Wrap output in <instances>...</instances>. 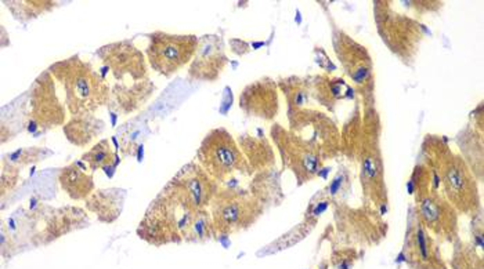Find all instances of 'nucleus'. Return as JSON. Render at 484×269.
<instances>
[{"label": "nucleus", "mask_w": 484, "mask_h": 269, "mask_svg": "<svg viewBox=\"0 0 484 269\" xmlns=\"http://www.w3.org/2000/svg\"><path fill=\"white\" fill-rule=\"evenodd\" d=\"M342 155L358 165L363 198L382 215L389 208L385 159L380 145L382 122L374 101L356 99L354 109L342 127Z\"/></svg>", "instance_id": "nucleus-1"}, {"label": "nucleus", "mask_w": 484, "mask_h": 269, "mask_svg": "<svg viewBox=\"0 0 484 269\" xmlns=\"http://www.w3.org/2000/svg\"><path fill=\"white\" fill-rule=\"evenodd\" d=\"M422 162L430 168L458 214L476 217L482 211L479 182L464 158L452 151L444 135L426 134L421 144Z\"/></svg>", "instance_id": "nucleus-2"}, {"label": "nucleus", "mask_w": 484, "mask_h": 269, "mask_svg": "<svg viewBox=\"0 0 484 269\" xmlns=\"http://www.w3.org/2000/svg\"><path fill=\"white\" fill-rule=\"evenodd\" d=\"M197 211L184 192L171 180L150 203L138 224V237L157 247L186 242Z\"/></svg>", "instance_id": "nucleus-3"}, {"label": "nucleus", "mask_w": 484, "mask_h": 269, "mask_svg": "<svg viewBox=\"0 0 484 269\" xmlns=\"http://www.w3.org/2000/svg\"><path fill=\"white\" fill-rule=\"evenodd\" d=\"M64 93V104L71 116L95 115L109 104L111 89L93 65L79 56L60 60L49 67Z\"/></svg>", "instance_id": "nucleus-4"}, {"label": "nucleus", "mask_w": 484, "mask_h": 269, "mask_svg": "<svg viewBox=\"0 0 484 269\" xmlns=\"http://www.w3.org/2000/svg\"><path fill=\"white\" fill-rule=\"evenodd\" d=\"M415 217L432 235L452 242L458 235L459 214L443 194L437 177L423 162L415 165L409 181Z\"/></svg>", "instance_id": "nucleus-5"}, {"label": "nucleus", "mask_w": 484, "mask_h": 269, "mask_svg": "<svg viewBox=\"0 0 484 269\" xmlns=\"http://www.w3.org/2000/svg\"><path fill=\"white\" fill-rule=\"evenodd\" d=\"M373 4L375 28L383 44L400 63L413 67L429 31L418 18L394 10L393 1L375 0Z\"/></svg>", "instance_id": "nucleus-6"}, {"label": "nucleus", "mask_w": 484, "mask_h": 269, "mask_svg": "<svg viewBox=\"0 0 484 269\" xmlns=\"http://www.w3.org/2000/svg\"><path fill=\"white\" fill-rule=\"evenodd\" d=\"M195 162L220 185L229 182L236 174L253 175L237 139L224 127L212 129L204 137Z\"/></svg>", "instance_id": "nucleus-7"}, {"label": "nucleus", "mask_w": 484, "mask_h": 269, "mask_svg": "<svg viewBox=\"0 0 484 269\" xmlns=\"http://www.w3.org/2000/svg\"><path fill=\"white\" fill-rule=\"evenodd\" d=\"M207 208L219 239L250 228L265 213L263 204L249 191L233 187H220Z\"/></svg>", "instance_id": "nucleus-8"}, {"label": "nucleus", "mask_w": 484, "mask_h": 269, "mask_svg": "<svg viewBox=\"0 0 484 269\" xmlns=\"http://www.w3.org/2000/svg\"><path fill=\"white\" fill-rule=\"evenodd\" d=\"M334 53L361 101L375 100V67L368 49L331 20Z\"/></svg>", "instance_id": "nucleus-9"}, {"label": "nucleus", "mask_w": 484, "mask_h": 269, "mask_svg": "<svg viewBox=\"0 0 484 269\" xmlns=\"http://www.w3.org/2000/svg\"><path fill=\"white\" fill-rule=\"evenodd\" d=\"M286 116L288 130L306 141L325 162L342 156V134L331 116L310 106L288 109Z\"/></svg>", "instance_id": "nucleus-10"}, {"label": "nucleus", "mask_w": 484, "mask_h": 269, "mask_svg": "<svg viewBox=\"0 0 484 269\" xmlns=\"http://www.w3.org/2000/svg\"><path fill=\"white\" fill-rule=\"evenodd\" d=\"M270 139L279 155L282 170H289L295 175L298 187L318 178L325 170L322 156L306 141L291 133L282 125H272Z\"/></svg>", "instance_id": "nucleus-11"}, {"label": "nucleus", "mask_w": 484, "mask_h": 269, "mask_svg": "<svg viewBox=\"0 0 484 269\" xmlns=\"http://www.w3.org/2000/svg\"><path fill=\"white\" fill-rule=\"evenodd\" d=\"M145 57L152 70L172 77L194 58L200 37L197 35H174L155 31L147 35Z\"/></svg>", "instance_id": "nucleus-12"}, {"label": "nucleus", "mask_w": 484, "mask_h": 269, "mask_svg": "<svg viewBox=\"0 0 484 269\" xmlns=\"http://www.w3.org/2000/svg\"><path fill=\"white\" fill-rule=\"evenodd\" d=\"M67 106L59 99L56 79L50 70H43L35 79L30 89L28 130L35 133H47L67 123Z\"/></svg>", "instance_id": "nucleus-13"}, {"label": "nucleus", "mask_w": 484, "mask_h": 269, "mask_svg": "<svg viewBox=\"0 0 484 269\" xmlns=\"http://www.w3.org/2000/svg\"><path fill=\"white\" fill-rule=\"evenodd\" d=\"M28 218L32 220L30 227L35 232L31 237L35 240V246L49 244L63 235L89 225L86 211L75 206L53 208L43 204L34 208L32 213L28 214Z\"/></svg>", "instance_id": "nucleus-14"}, {"label": "nucleus", "mask_w": 484, "mask_h": 269, "mask_svg": "<svg viewBox=\"0 0 484 269\" xmlns=\"http://www.w3.org/2000/svg\"><path fill=\"white\" fill-rule=\"evenodd\" d=\"M96 56L115 80L131 83L148 79V61L138 46L131 40H121L102 46Z\"/></svg>", "instance_id": "nucleus-15"}, {"label": "nucleus", "mask_w": 484, "mask_h": 269, "mask_svg": "<svg viewBox=\"0 0 484 269\" xmlns=\"http://www.w3.org/2000/svg\"><path fill=\"white\" fill-rule=\"evenodd\" d=\"M399 261H404L414 269H447L430 234L415 217L413 207L410 208L406 242Z\"/></svg>", "instance_id": "nucleus-16"}, {"label": "nucleus", "mask_w": 484, "mask_h": 269, "mask_svg": "<svg viewBox=\"0 0 484 269\" xmlns=\"http://www.w3.org/2000/svg\"><path fill=\"white\" fill-rule=\"evenodd\" d=\"M229 63L223 37L214 34L204 35L198 40L197 51L187 69L188 79L195 82H216Z\"/></svg>", "instance_id": "nucleus-17"}, {"label": "nucleus", "mask_w": 484, "mask_h": 269, "mask_svg": "<svg viewBox=\"0 0 484 269\" xmlns=\"http://www.w3.org/2000/svg\"><path fill=\"white\" fill-rule=\"evenodd\" d=\"M278 86L274 79L265 76L243 87L238 104L242 112L248 116L273 122L279 111Z\"/></svg>", "instance_id": "nucleus-18"}, {"label": "nucleus", "mask_w": 484, "mask_h": 269, "mask_svg": "<svg viewBox=\"0 0 484 269\" xmlns=\"http://www.w3.org/2000/svg\"><path fill=\"white\" fill-rule=\"evenodd\" d=\"M172 181L197 210L207 208L222 187L195 161L180 168L173 175Z\"/></svg>", "instance_id": "nucleus-19"}, {"label": "nucleus", "mask_w": 484, "mask_h": 269, "mask_svg": "<svg viewBox=\"0 0 484 269\" xmlns=\"http://www.w3.org/2000/svg\"><path fill=\"white\" fill-rule=\"evenodd\" d=\"M357 94L351 85L344 77L332 73H320L311 76V100L328 112H335L341 102L356 100Z\"/></svg>", "instance_id": "nucleus-20"}, {"label": "nucleus", "mask_w": 484, "mask_h": 269, "mask_svg": "<svg viewBox=\"0 0 484 269\" xmlns=\"http://www.w3.org/2000/svg\"><path fill=\"white\" fill-rule=\"evenodd\" d=\"M155 90L157 87L150 77L131 83H115L111 89L108 106L122 116L136 113L151 100Z\"/></svg>", "instance_id": "nucleus-21"}, {"label": "nucleus", "mask_w": 484, "mask_h": 269, "mask_svg": "<svg viewBox=\"0 0 484 269\" xmlns=\"http://www.w3.org/2000/svg\"><path fill=\"white\" fill-rule=\"evenodd\" d=\"M237 142L253 174L276 168V152L273 144L262 133V130H258V134H241L237 138Z\"/></svg>", "instance_id": "nucleus-22"}, {"label": "nucleus", "mask_w": 484, "mask_h": 269, "mask_svg": "<svg viewBox=\"0 0 484 269\" xmlns=\"http://www.w3.org/2000/svg\"><path fill=\"white\" fill-rule=\"evenodd\" d=\"M82 161L72 162L59 173V182L61 189L75 202H86V199L96 191L93 174Z\"/></svg>", "instance_id": "nucleus-23"}, {"label": "nucleus", "mask_w": 484, "mask_h": 269, "mask_svg": "<svg viewBox=\"0 0 484 269\" xmlns=\"http://www.w3.org/2000/svg\"><path fill=\"white\" fill-rule=\"evenodd\" d=\"M126 191L122 188L96 189L85 202L86 210L97 217L103 224L115 223L123 210Z\"/></svg>", "instance_id": "nucleus-24"}, {"label": "nucleus", "mask_w": 484, "mask_h": 269, "mask_svg": "<svg viewBox=\"0 0 484 269\" xmlns=\"http://www.w3.org/2000/svg\"><path fill=\"white\" fill-rule=\"evenodd\" d=\"M456 145L461 151V156L472 170L478 182L483 181V132L478 130L471 123L456 135Z\"/></svg>", "instance_id": "nucleus-25"}, {"label": "nucleus", "mask_w": 484, "mask_h": 269, "mask_svg": "<svg viewBox=\"0 0 484 269\" xmlns=\"http://www.w3.org/2000/svg\"><path fill=\"white\" fill-rule=\"evenodd\" d=\"M105 123L96 115L71 116L63 126V132L69 142L78 148L89 146L99 135L103 134Z\"/></svg>", "instance_id": "nucleus-26"}, {"label": "nucleus", "mask_w": 484, "mask_h": 269, "mask_svg": "<svg viewBox=\"0 0 484 269\" xmlns=\"http://www.w3.org/2000/svg\"><path fill=\"white\" fill-rule=\"evenodd\" d=\"M248 191L263 204L265 208L281 204L285 199L281 187V171L270 168L255 173Z\"/></svg>", "instance_id": "nucleus-27"}, {"label": "nucleus", "mask_w": 484, "mask_h": 269, "mask_svg": "<svg viewBox=\"0 0 484 269\" xmlns=\"http://www.w3.org/2000/svg\"><path fill=\"white\" fill-rule=\"evenodd\" d=\"M278 90L284 94L288 109L309 108L311 102V76H286L277 80Z\"/></svg>", "instance_id": "nucleus-28"}, {"label": "nucleus", "mask_w": 484, "mask_h": 269, "mask_svg": "<svg viewBox=\"0 0 484 269\" xmlns=\"http://www.w3.org/2000/svg\"><path fill=\"white\" fill-rule=\"evenodd\" d=\"M80 159L92 171L104 170L109 173V170L114 171L119 165V156L112 149L111 141L108 138H103L99 142H96L87 152L82 155Z\"/></svg>", "instance_id": "nucleus-29"}, {"label": "nucleus", "mask_w": 484, "mask_h": 269, "mask_svg": "<svg viewBox=\"0 0 484 269\" xmlns=\"http://www.w3.org/2000/svg\"><path fill=\"white\" fill-rule=\"evenodd\" d=\"M3 4H6L13 17L21 23H30L59 6V3L53 0H4Z\"/></svg>", "instance_id": "nucleus-30"}, {"label": "nucleus", "mask_w": 484, "mask_h": 269, "mask_svg": "<svg viewBox=\"0 0 484 269\" xmlns=\"http://www.w3.org/2000/svg\"><path fill=\"white\" fill-rule=\"evenodd\" d=\"M216 237V232H214V227H213V221H212V215L209 208H202L198 210L193 224L188 230V234L186 236V242L190 243H204L210 239Z\"/></svg>", "instance_id": "nucleus-31"}, {"label": "nucleus", "mask_w": 484, "mask_h": 269, "mask_svg": "<svg viewBox=\"0 0 484 269\" xmlns=\"http://www.w3.org/2000/svg\"><path fill=\"white\" fill-rule=\"evenodd\" d=\"M52 155H54V152L47 149V148L28 146V148L17 149V151H14V152L8 154L7 156H3V158L7 162H10L18 168H24V166H30V165L39 163L42 161H46Z\"/></svg>", "instance_id": "nucleus-32"}, {"label": "nucleus", "mask_w": 484, "mask_h": 269, "mask_svg": "<svg viewBox=\"0 0 484 269\" xmlns=\"http://www.w3.org/2000/svg\"><path fill=\"white\" fill-rule=\"evenodd\" d=\"M351 185V174L345 168H341L335 177L331 180V182L322 189L331 199L332 202H342L341 198L342 195L347 194Z\"/></svg>", "instance_id": "nucleus-33"}, {"label": "nucleus", "mask_w": 484, "mask_h": 269, "mask_svg": "<svg viewBox=\"0 0 484 269\" xmlns=\"http://www.w3.org/2000/svg\"><path fill=\"white\" fill-rule=\"evenodd\" d=\"M332 199L321 189L318 191L313 199H311L309 206H308V210L305 213V217H303V221L309 223L311 225H317L318 223V218L332 206Z\"/></svg>", "instance_id": "nucleus-34"}, {"label": "nucleus", "mask_w": 484, "mask_h": 269, "mask_svg": "<svg viewBox=\"0 0 484 269\" xmlns=\"http://www.w3.org/2000/svg\"><path fill=\"white\" fill-rule=\"evenodd\" d=\"M21 168L7 162L4 158L1 159V173H0V192H1V198L6 196V194L11 192L17 184L20 182L21 178Z\"/></svg>", "instance_id": "nucleus-35"}, {"label": "nucleus", "mask_w": 484, "mask_h": 269, "mask_svg": "<svg viewBox=\"0 0 484 269\" xmlns=\"http://www.w3.org/2000/svg\"><path fill=\"white\" fill-rule=\"evenodd\" d=\"M357 258L358 254L354 249H342L334 251L331 263L335 269H351Z\"/></svg>", "instance_id": "nucleus-36"}, {"label": "nucleus", "mask_w": 484, "mask_h": 269, "mask_svg": "<svg viewBox=\"0 0 484 269\" xmlns=\"http://www.w3.org/2000/svg\"><path fill=\"white\" fill-rule=\"evenodd\" d=\"M407 8H411L415 15H423L428 13H439L443 8V1H430V0H413V1H403Z\"/></svg>", "instance_id": "nucleus-37"}, {"label": "nucleus", "mask_w": 484, "mask_h": 269, "mask_svg": "<svg viewBox=\"0 0 484 269\" xmlns=\"http://www.w3.org/2000/svg\"><path fill=\"white\" fill-rule=\"evenodd\" d=\"M314 58H315V63L318 64V67L321 68L322 70H325V73H332L334 70H337L335 64L329 60L327 51L322 47L317 46L314 49Z\"/></svg>", "instance_id": "nucleus-38"}, {"label": "nucleus", "mask_w": 484, "mask_h": 269, "mask_svg": "<svg viewBox=\"0 0 484 269\" xmlns=\"http://www.w3.org/2000/svg\"><path fill=\"white\" fill-rule=\"evenodd\" d=\"M318 269H328V263L327 261H324V263H321V265L318 267Z\"/></svg>", "instance_id": "nucleus-39"}]
</instances>
